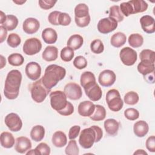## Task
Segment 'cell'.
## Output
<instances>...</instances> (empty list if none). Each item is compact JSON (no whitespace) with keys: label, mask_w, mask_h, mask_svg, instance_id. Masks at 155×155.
I'll return each instance as SVG.
<instances>
[{"label":"cell","mask_w":155,"mask_h":155,"mask_svg":"<svg viewBox=\"0 0 155 155\" xmlns=\"http://www.w3.org/2000/svg\"><path fill=\"white\" fill-rule=\"evenodd\" d=\"M140 23L142 30L147 33L151 34L155 31L154 19L150 15H145L140 18Z\"/></svg>","instance_id":"obj_17"},{"label":"cell","mask_w":155,"mask_h":155,"mask_svg":"<svg viewBox=\"0 0 155 155\" xmlns=\"http://www.w3.org/2000/svg\"><path fill=\"white\" fill-rule=\"evenodd\" d=\"M42 48L41 41L36 38L27 39L23 45L24 53L29 56H32L39 53Z\"/></svg>","instance_id":"obj_7"},{"label":"cell","mask_w":155,"mask_h":155,"mask_svg":"<svg viewBox=\"0 0 155 155\" xmlns=\"http://www.w3.org/2000/svg\"><path fill=\"white\" fill-rule=\"evenodd\" d=\"M120 124L114 119H108L104 122V128L106 133L112 136L117 134Z\"/></svg>","instance_id":"obj_19"},{"label":"cell","mask_w":155,"mask_h":155,"mask_svg":"<svg viewBox=\"0 0 155 155\" xmlns=\"http://www.w3.org/2000/svg\"><path fill=\"white\" fill-rule=\"evenodd\" d=\"M146 147L147 150L152 153L155 152V137L154 136H150L146 140Z\"/></svg>","instance_id":"obj_52"},{"label":"cell","mask_w":155,"mask_h":155,"mask_svg":"<svg viewBox=\"0 0 155 155\" xmlns=\"http://www.w3.org/2000/svg\"><path fill=\"white\" fill-rule=\"evenodd\" d=\"M137 68L138 71L140 74L145 76L150 73H153L154 71L155 66L154 63H151L146 61H141L137 65Z\"/></svg>","instance_id":"obj_26"},{"label":"cell","mask_w":155,"mask_h":155,"mask_svg":"<svg viewBox=\"0 0 155 155\" xmlns=\"http://www.w3.org/2000/svg\"><path fill=\"white\" fill-rule=\"evenodd\" d=\"M134 155H137V154H139V155H147V153L146 151H145L143 150H137L134 153H133Z\"/></svg>","instance_id":"obj_55"},{"label":"cell","mask_w":155,"mask_h":155,"mask_svg":"<svg viewBox=\"0 0 155 155\" xmlns=\"http://www.w3.org/2000/svg\"><path fill=\"white\" fill-rule=\"evenodd\" d=\"M139 99L138 94L135 91H129L124 96V102L127 105H133L136 104Z\"/></svg>","instance_id":"obj_38"},{"label":"cell","mask_w":155,"mask_h":155,"mask_svg":"<svg viewBox=\"0 0 155 155\" xmlns=\"http://www.w3.org/2000/svg\"><path fill=\"white\" fill-rule=\"evenodd\" d=\"M64 92L67 98L71 100H78L82 96L81 87L76 83L70 82L67 84L64 88Z\"/></svg>","instance_id":"obj_10"},{"label":"cell","mask_w":155,"mask_h":155,"mask_svg":"<svg viewBox=\"0 0 155 155\" xmlns=\"http://www.w3.org/2000/svg\"><path fill=\"white\" fill-rule=\"evenodd\" d=\"M58 56V49L55 46L49 45L46 47L42 54V58L47 62L54 61Z\"/></svg>","instance_id":"obj_20"},{"label":"cell","mask_w":155,"mask_h":155,"mask_svg":"<svg viewBox=\"0 0 155 155\" xmlns=\"http://www.w3.org/2000/svg\"><path fill=\"white\" fill-rule=\"evenodd\" d=\"M45 135V128L43 126L37 125L34 126L30 131V137L35 142H39L43 139Z\"/></svg>","instance_id":"obj_28"},{"label":"cell","mask_w":155,"mask_h":155,"mask_svg":"<svg viewBox=\"0 0 155 155\" xmlns=\"http://www.w3.org/2000/svg\"><path fill=\"white\" fill-rule=\"evenodd\" d=\"M65 74L66 70L64 67L56 64H51L46 67L44 75L41 78L42 82L47 88L51 90L57 85L59 81L65 78Z\"/></svg>","instance_id":"obj_2"},{"label":"cell","mask_w":155,"mask_h":155,"mask_svg":"<svg viewBox=\"0 0 155 155\" xmlns=\"http://www.w3.org/2000/svg\"><path fill=\"white\" fill-rule=\"evenodd\" d=\"M83 38L78 34L71 35L67 41V47L71 48L73 50H76L80 48L83 45Z\"/></svg>","instance_id":"obj_25"},{"label":"cell","mask_w":155,"mask_h":155,"mask_svg":"<svg viewBox=\"0 0 155 155\" xmlns=\"http://www.w3.org/2000/svg\"><path fill=\"white\" fill-rule=\"evenodd\" d=\"M149 127L148 124L144 120H139L134 123L133 131L135 135L139 137H144L148 132Z\"/></svg>","instance_id":"obj_21"},{"label":"cell","mask_w":155,"mask_h":155,"mask_svg":"<svg viewBox=\"0 0 155 155\" xmlns=\"http://www.w3.org/2000/svg\"><path fill=\"white\" fill-rule=\"evenodd\" d=\"M81 86L85 88L94 83H96V78L94 74L91 71H84L82 73L80 79Z\"/></svg>","instance_id":"obj_27"},{"label":"cell","mask_w":155,"mask_h":155,"mask_svg":"<svg viewBox=\"0 0 155 155\" xmlns=\"http://www.w3.org/2000/svg\"><path fill=\"white\" fill-rule=\"evenodd\" d=\"M0 30H1V41L0 42L2 43L6 39L7 36V30L2 25L0 26Z\"/></svg>","instance_id":"obj_54"},{"label":"cell","mask_w":155,"mask_h":155,"mask_svg":"<svg viewBox=\"0 0 155 155\" xmlns=\"http://www.w3.org/2000/svg\"><path fill=\"white\" fill-rule=\"evenodd\" d=\"M74 56V50L68 47H64L60 53L61 59L64 62L71 61Z\"/></svg>","instance_id":"obj_40"},{"label":"cell","mask_w":155,"mask_h":155,"mask_svg":"<svg viewBox=\"0 0 155 155\" xmlns=\"http://www.w3.org/2000/svg\"><path fill=\"white\" fill-rule=\"evenodd\" d=\"M40 27V23L34 18H28L23 22L22 28L25 33L31 35L36 33Z\"/></svg>","instance_id":"obj_16"},{"label":"cell","mask_w":155,"mask_h":155,"mask_svg":"<svg viewBox=\"0 0 155 155\" xmlns=\"http://www.w3.org/2000/svg\"><path fill=\"white\" fill-rule=\"evenodd\" d=\"M73 112H74V107H73V104L68 101L67 102L66 107L64 109H62L61 111H58V113L59 114H60L61 115L65 116L71 115Z\"/></svg>","instance_id":"obj_50"},{"label":"cell","mask_w":155,"mask_h":155,"mask_svg":"<svg viewBox=\"0 0 155 155\" xmlns=\"http://www.w3.org/2000/svg\"><path fill=\"white\" fill-rule=\"evenodd\" d=\"M18 24V19L17 17L13 15H7L5 21L1 25L5 27L7 31H12L16 28Z\"/></svg>","instance_id":"obj_33"},{"label":"cell","mask_w":155,"mask_h":155,"mask_svg":"<svg viewBox=\"0 0 155 155\" xmlns=\"http://www.w3.org/2000/svg\"><path fill=\"white\" fill-rule=\"evenodd\" d=\"M129 45L133 48H138L143 43V36L139 33H133L129 36L128 39Z\"/></svg>","instance_id":"obj_34"},{"label":"cell","mask_w":155,"mask_h":155,"mask_svg":"<svg viewBox=\"0 0 155 155\" xmlns=\"http://www.w3.org/2000/svg\"><path fill=\"white\" fill-rule=\"evenodd\" d=\"M117 22L112 18L108 17L101 19L97 24L98 31L102 34H108L116 29Z\"/></svg>","instance_id":"obj_9"},{"label":"cell","mask_w":155,"mask_h":155,"mask_svg":"<svg viewBox=\"0 0 155 155\" xmlns=\"http://www.w3.org/2000/svg\"><path fill=\"white\" fill-rule=\"evenodd\" d=\"M95 105L89 101L81 102L78 105V113L84 117H90L94 112Z\"/></svg>","instance_id":"obj_18"},{"label":"cell","mask_w":155,"mask_h":155,"mask_svg":"<svg viewBox=\"0 0 155 155\" xmlns=\"http://www.w3.org/2000/svg\"><path fill=\"white\" fill-rule=\"evenodd\" d=\"M31 142L30 140L25 136L18 137L16 139L15 150L19 153H26L31 148Z\"/></svg>","instance_id":"obj_15"},{"label":"cell","mask_w":155,"mask_h":155,"mask_svg":"<svg viewBox=\"0 0 155 155\" xmlns=\"http://www.w3.org/2000/svg\"><path fill=\"white\" fill-rule=\"evenodd\" d=\"M6 64V60L2 55H1V68H2Z\"/></svg>","instance_id":"obj_57"},{"label":"cell","mask_w":155,"mask_h":155,"mask_svg":"<svg viewBox=\"0 0 155 155\" xmlns=\"http://www.w3.org/2000/svg\"><path fill=\"white\" fill-rule=\"evenodd\" d=\"M126 41L127 37L124 33L117 32L112 35L110 39V43L113 47L119 48L125 44Z\"/></svg>","instance_id":"obj_29"},{"label":"cell","mask_w":155,"mask_h":155,"mask_svg":"<svg viewBox=\"0 0 155 155\" xmlns=\"http://www.w3.org/2000/svg\"><path fill=\"white\" fill-rule=\"evenodd\" d=\"M5 124L8 129L13 132L19 131L22 127V122L20 117L16 113H11L5 117Z\"/></svg>","instance_id":"obj_11"},{"label":"cell","mask_w":155,"mask_h":155,"mask_svg":"<svg viewBox=\"0 0 155 155\" xmlns=\"http://www.w3.org/2000/svg\"><path fill=\"white\" fill-rule=\"evenodd\" d=\"M120 10L123 15L126 17L129 16L130 15L133 14V10L131 4L128 2H124L120 4Z\"/></svg>","instance_id":"obj_45"},{"label":"cell","mask_w":155,"mask_h":155,"mask_svg":"<svg viewBox=\"0 0 155 155\" xmlns=\"http://www.w3.org/2000/svg\"><path fill=\"white\" fill-rule=\"evenodd\" d=\"M60 13L61 12L59 11H53L49 14L48 16V19L51 24L54 25H59L58 19Z\"/></svg>","instance_id":"obj_49"},{"label":"cell","mask_w":155,"mask_h":155,"mask_svg":"<svg viewBox=\"0 0 155 155\" xmlns=\"http://www.w3.org/2000/svg\"><path fill=\"white\" fill-rule=\"evenodd\" d=\"M119 57L122 62L127 66H131L137 61V52L129 47H126L121 49Z\"/></svg>","instance_id":"obj_8"},{"label":"cell","mask_w":155,"mask_h":155,"mask_svg":"<svg viewBox=\"0 0 155 155\" xmlns=\"http://www.w3.org/2000/svg\"><path fill=\"white\" fill-rule=\"evenodd\" d=\"M52 143L56 147L61 148L66 145L67 143V138L65 134L61 131L54 132L51 138Z\"/></svg>","instance_id":"obj_22"},{"label":"cell","mask_w":155,"mask_h":155,"mask_svg":"<svg viewBox=\"0 0 155 155\" xmlns=\"http://www.w3.org/2000/svg\"><path fill=\"white\" fill-rule=\"evenodd\" d=\"M73 65L79 70H82L85 68L87 65V59L82 56H78L73 61Z\"/></svg>","instance_id":"obj_46"},{"label":"cell","mask_w":155,"mask_h":155,"mask_svg":"<svg viewBox=\"0 0 155 155\" xmlns=\"http://www.w3.org/2000/svg\"><path fill=\"white\" fill-rule=\"evenodd\" d=\"M8 62L12 66H21L24 62V58L22 54L19 53H12L8 57Z\"/></svg>","instance_id":"obj_35"},{"label":"cell","mask_w":155,"mask_h":155,"mask_svg":"<svg viewBox=\"0 0 155 155\" xmlns=\"http://www.w3.org/2000/svg\"><path fill=\"white\" fill-rule=\"evenodd\" d=\"M90 48L93 53L95 54H100L104 51V46L102 42L100 39L93 40L90 44Z\"/></svg>","instance_id":"obj_41"},{"label":"cell","mask_w":155,"mask_h":155,"mask_svg":"<svg viewBox=\"0 0 155 155\" xmlns=\"http://www.w3.org/2000/svg\"><path fill=\"white\" fill-rule=\"evenodd\" d=\"M140 59L141 61H149L151 63H154L155 62V52L153 50L149 49H144L143 50L140 54H139Z\"/></svg>","instance_id":"obj_37"},{"label":"cell","mask_w":155,"mask_h":155,"mask_svg":"<svg viewBox=\"0 0 155 155\" xmlns=\"http://www.w3.org/2000/svg\"><path fill=\"white\" fill-rule=\"evenodd\" d=\"M74 21L76 25L79 27H85L88 25L90 22V16L88 15L83 18H74Z\"/></svg>","instance_id":"obj_51"},{"label":"cell","mask_w":155,"mask_h":155,"mask_svg":"<svg viewBox=\"0 0 155 155\" xmlns=\"http://www.w3.org/2000/svg\"><path fill=\"white\" fill-rule=\"evenodd\" d=\"M42 38L46 44H54L58 39L56 31L52 28H46L42 32Z\"/></svg>","instance_id":"obj_23"},{"label":"cell","mask_w":155,"mask_h":155,"mask_svg":"<svg viewBox=\"0 0 155 155\" xmlns=\"http://www.w3.org/2000/svg\"><path fill=\"white\" fill-rule=\"evenodd\" d=\"M22 74L18 70L10 71L6 77L4 88L5 97L10 100L17 98L22 81Z\"/></svg>","instance_id":"obj_1"},{"label":"cell","mask_w":155,"mask_h":155,"mask_svg":"<svg viewBox=\"0 0 155 155\" xmlns=\"http://www.w3.org/2000/svg\"><path fill=\"white\" fill-rule=\"evenodd\" d=\"M124 116L130 120H135L139 118V113L134 108H129L124 111Z\"/></svg>","instance_id":"obj_44"},{"label":"cell","mask_w":155,"mask_h":155,"mask_svg":"<svg viewBox=\"0 0 155 155\" xmlns=\"http://www.w3.org/2000/svg\"><path fill=\"white\" fill-rule=\"evenodd\" d=\"M84 89L85 94L92 101H97L100 100L102 96V90L96 82Z\"/></svg>","instance_id":"obj_14"},{"label":"cell","mask_w":155,"mask_h":155,"mask_svg":"<svg viewBox=\"0 0 155 155\" xmlns=\"http://www.w3.org/2000/svg\"><path fill=\"white\" fill-rule=\"evenodd\" d=\"M65 153L68 155H78L79 153V150L76 141L74 139H71L68 145L66 147Z\"/></svg>","instance_id":"obj_39"},{"label":"cell","mask_w":155,"mask_h":155,"mask_svg":"<svg viewBox=\"0 0 155 155\" xmlns=\"http://www.w3.org/2000/svg\"><path fill=\"white\" fill-rule=\"evenodd\" d=\"M6 18L7 16L4 14V13L2 11H1V24H3L4 22L6 20Z\"/></svg>","instance_id":"obj_56"},{"label":"cell","mask_w":155,"mask_h":155,"mask_svg":"<svg viewBox=\"0 0 155 155\" xmlns=\"http://www.w3.org/2000/svg\"><path fill=\"white\" fill-rule=\"evenodd\" d=\"M36 155H49L50 154V147L44 142L40 143L35 149Z\"/></svg>","instance_id":"obj_43"},{"label":"cell","mask_w":155,"mask_h":155,"mask_svg":"<svg viewBox=\"0 0 155 155\" xmlns=\"http://www.w3.org/2000/svg\"><path fill=\"white\" fill-rule=\"evenodd\" d=\"M102 136V129L98 126L93 125L81 131L79 137V143L82 148L88 149L92 147L94 142H99Z\"/></svg>","instance_id":"obj_3"},{"label":"cell","mask_w":155,"mask_h":155,"mask_svg":"<svg viewBox=\"0 0 155 155\" xmlns=\"http://www.w3.org/2000/svg\"><path fill=\"white\" fill-rule=\"evenodd\" d=\"M106 116L105 108L101 105H95V109L90 118L93 121H101L104 120Z\"/></svg>","instance_id":"obj_30"},{"label":"cell","mask_w":155,"mask_h":155,"mask_svg":"<svg viewBox=\"0 0 155 155\" xmlns=\"http://www.w3.org/2000/svg\"><path fill=\"white\" fill-rule=\"evenodd\" d=\"M71 21V19L70 16L67 13H62L61 12L59 15V19L58 23L59 25H63L67 26L68 25Z\"/></svg>","instance_id":"obj_47"},{"label":"cell","mask_w":155,"mask_h":155,"mask_svg":"<svg viewBox=\"0 0 155 155\" xmlns=\"http://www.w3.org/2000/svg\"><path fill=\"white\" fill-rule=\"evenodd\" d=\"M25 71L29 79L32 81H36L41 76V67L38 63L36 62H30L26 65Z\"/></svg>","instance_id":"obj_13"},{"label":"cell","mask_w":155,"mask_h":155,"mask_svg":"<svg viewBox=\"0 0 155 155\" xmlns=\"http://www.w3.org/2000/svg\"><path fill=\"white\" fill-rule=\"evenodd\" d=\"M109 17L113 18L117 22H120L124 20V15L120 10L119 6L113 5L110 8Z\"/></svg>","instance_id":"obj_36"},{"label":"cell","mask_w":155,"mask_h":155,"mask_svg":"<svg viewBox=\"0 0 155 155\" xmlns=\"http://www.w3.org/2000/svg\"><path fill=\"white\" fill-rule=\"evenodd\" d=\"M116 79V76L113 71L105 70L100 73L98 78V82L102 87H108L114 84Z\"/></svg>","instance_id":"obj_12"},{"label":"cell","mask_w":155,"mask_h":155,"mask_svg":"<svg viewBox=\"0 0 155 155\" xmlns=\"http://www.w3.org/2000/svg\"><path fill=\"white\" fill-rule=\"evenodd\" d=\"M81 127L79 125H74L70 128L68 132V138L71 139H76L79 134Z\"/></svg>","instance_id":"obj_53"},{"label":"cell","mask_w":155,"mask_h":155,"mask_svg":"<svg viewBox=\"0 0 155 155\" xmlns=\"http://www.w3.org/2000/svg\"><path fill=\"white\" fill-rule=\"evenodd\" d=\"M128 2L132 5L133 14L143 12L148 8V4L143 0H131Z\"/></svg>","instance_id":"obj_31"},{"label":"cell","mask_w":155,"mask_h":155,"mask_svg":"<svg viewBox=\"0 0 155 155\" xmlns=\"http://www.w3.org/2000/svg\"><path fill=\"white\" fill-rule=\"evenodd\" d=\"M7 42L10 47L16 48L21 44V39L20 36L16 33H10L7 38Z\"/></svg>","instance_id":"obj_42"},{"label":"cell","mask_w":155,"mask_h":155,"mask_svg":"<svg viewBox=\"0 0 155 155\" xmlns=\"http://www.w3.org/2000/svg\"><path fill=\"white\" fill-rule=\"evenodd\" d=\"M105 99L109 109L112 111H119L123 107L124 102L119 91L116 89H111L108 91Z\"/></svg>","instance_id":"obj_5"},{"label":"cell","mask_w":155,"mask_h":155,"mask_svg":"<svg viewBox=\"0 0 155 155\" xmlns=\"http://www.w3.org/2000/svg\"><path fill=\"white\" fill-rule=\"evenodd\" d=\"M15 138L13 134L8 131H4L1 134V145L5 148H10L15 145Z\"/></svg>","instance_id":"obj_24"},{"label":"cell","mask_w":155,"mask_h":155,"mask_svg":"<svg viewBox=\"0 0 155 155\" xmlns=\"http://www.w3.org/2000/svg\"><path fill=\"white\" fill-rule=\"evenodd\" d=\"M38 2L41 8L44 10H48L53 7L57 1L53 0H39Z\"/></svg>","instance_id":"obj_48"},{"label":"cell","mask_w":155,"mask_h":155,"mask_svg":"<svg viewBox=\"0 0 155 155\" xmlns=\"http://www.w3.org/2000/svg\"><path fill=\"white\" fill-rule=\"evenodd\" d=\"M50 98L51 108L57 112L64 109L68 102L65 94L61 90L51 91L50 93Z\"/></svg>","instance_id":"obj_6"},{"label":"cell","mask_w":155,"mask_h":155,"mask_svg":"<svg viewBox=\"0 0 155 155\" xmlns=\"http://www.w3.org/2000/svg\"><path fill=\"white\" fill-rule=\"evenodd\" d=\"M14 3H16L18 5H22V4L25 2V1H13Z\"/></svg>","instance_id":"obj_58"},{"label":"cell","mask_w":155,"mask_h":155,"mask_svg":"<svg viewBox=\"0 0 155 155\" xmlns=\"http://www.w3.org/2000/svg\"><path fill=\"white\" fill-rule=\"evenodd\" d=\"M51 90L47 88L42 82L41 79L33 82L30 87L31 96L32 99L37 102H42L50 92Z\"/></svg>","instance_id":"obj_4"},{"label":"cell","mask_w":155,"mask_h":155,"mask_svg":"<svg viewBox=\"0 0 155 155\" xmlns=\"http://www.w3.org/2000/svg\"><path fill=\"white\" fill-rule=\"evenodd\" d=\"M89 15V9L85 4L81 3L78 4L74 8V18H83Z\"/></svg>","instance_id":"obj_32"}]
</instances>
